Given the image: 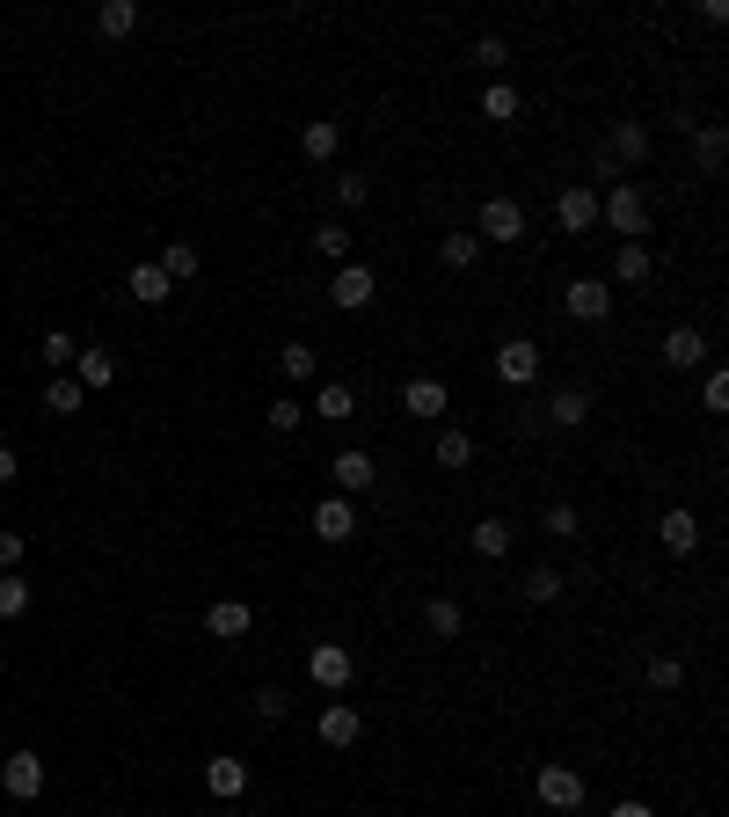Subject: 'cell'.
Instances as JSON below:
<instances>
[{"label": "cell", "instance_id": "6da1fadb", "mask_svg": "<svg viewBox=\"0 0 729 817\" xmlns=\"http://www.w3.org/2000/svg\"><path fill=\"white\" fill-rule=\"evenodd\" d=\"M598 219H606L620 242H643V234H649V197L635 191V183H613V191L598 197Z\"/></svg>", "mask_w": 729, "mask_h": 817}, {"label": "cell", "instance_id": "7a4b0ae2", "mask_svg": "<svg viewBox=\"0 0 729 817\" xmlns=\"http://www.w3.org/2000/svg\"><path fill=\"white\" fill-rule=\"evenodd\" d=\"M307 678L321 686V694H336V701H343V686L358 678V657H350L343 643H314V650H307Z\"/></svg>", "mask_w": 729, "mask_h": 817}, {"label": "cell", "instance_id": "3957f363", "mask_svg": "<svg viewBox=\"0 0 729 817\" xmlns=\"http://www.w3.org/2000/svg\"><path fill=\"white\" fill-rule=\"evenodd\" d=\"M489 372L504 387H533L540 380V344H525V336H511V344H496V358H489Z\"/></svg>", "mask_w": 729, "mask_h": 817}, {"label": "cell", "instance_id": "277c9868", "mask_svg": "<svg viewBox=\"0 0 729 817\" xmlns=\"http://www.w3.org/2000/svg\"><path fill=\"white\" fill-rule=\"evenodd\" d=\"M540 803H547V810H584V774H576V766H562V759H547L540 766Z\"/></svg>", "mask_w": 729, "mask_h": 817}, {"label": "cell", "instance_id": "5b68a950", "mask_svg": "<svg viewBox=\"0 0 729 817\" xmlns=\"http://www.w3.org/2000/svg\"><path fill=\"white\" fill-rule=\"evenodd\" d=\"M0 788L16 803H37L44 796V759H37V752H8V759H0Z\"/></svg>", "mask_w": 729, "mask_h": 817}, {"label": "cell", "instance_id": "8992f818", "mask_svg": "<svg viewBox=\"0 0 729 817\" xmlns=\"http://www.w3.org/2000/svg\"><path fill=\"white\" fill-rule=\"evenodd\" d=\"M314 737H321V745H336V752H350L364 737V715L350 708V701H329V708L314 715Z\"/></svg>", "mask_w": 729, "mask_h": 817}, {"label": "cell", "instance_id": "52a82bcc", "mask_svg": "<svg viewBox=\"0 0 729 817\" xmlns=\"http://www.w3.org/2000/svg\"><path fill=\"white\" fill-rule=\"evenodd\" d=\"M307 525H314V540H329V548H343V540L358 533V504H350V497H321Z\"/></svg>", "mask_w": 729, "mask_h": 817}, {"label": "cell", "instance_id": "ba28073f", "mask_svg": "<svg viewBox=\"0 0 729 817\" xmlns=\"http://www.w3.org/2000/svg\"><path fill=\"white\" fill-rule=\"evenodd\" d=\"M562 307H569V321H606V314H613V285L606 278H569Z\"/></svg>", "mask_w": 729, "mask_h": 817}, {"label": "cell", "instance_id": "9c48e42d", "mask_svg": "<svg viewBox=\"0 0 729 817\" xmlns=\"http://www.w3.org/2000/svg\"><path fill=\"white\" fill-rule=\"evenodd\" d=\"M606 154L620 161V168H643V161L657 154V140H649L643 118H620V124H613V140H606Z\"/></svg>", "mask_w": 729, "mask_h": 817}, {"label": "cell", "instance_id": "30bf717a", "mask_svg": "<svg viewBox=\"0 0 729 817\" xmlns=\"http://www.w3.org/2000/svg\"><path fill=\"white\" fill-rule=\"evenodd\" d=\"M474 242H525V205H511V197H489L482 205V234H474Z\"/></svg>", "mask_w": 729, "mask_h": 817}, {"label": "cell", "instance_id": "8fae6325", "mask_svg": "<svg viewBox=\"0 0 729 817\" xmlns=\"http://www.w3.org/2000/svg\"><path fill=\"white\" fill-rule=\"evenodd\" d=\"M401 409H409V417L417 423H438L452 409V395H445V380H431V372H417V380L401 387Z\"/></svg>", "mask_w": 729, "mask_h": 817}, {"label": "cell", "instance_id": "7c38bea8", "mask_svg": "<svg viewBox=\"0 0 729 817\" xmlns=\"http://www.w3.org/2000/svg\"><path fill=\"white\" fill-rule=\"evenodd\" d=\"M657 358H664L671 372H694V366H708V336L678 321V329H664V350H657Z\"/></svg>", "mask_w": 729, "mask_h": 817}, {"label": "cell", "instance_id": "4fadbf2b", "mask_svg": "<svg viewBox=\"0 0 729 817\" xmlns=\"http://www.w3.org/2000/svg\"><path fill=\"white\" fill-rule=\"evenodd\" d=\"M372 482H380V460H372L364 446L336 452V497H358V489H372Z\"/></svg>", "mask_w": 729, "mask_h": 817}, {"label": "cell", "instance_id": "5bb4252c", "mask_svg": "<svg viewBox=\"0 0 729 817\" xmlns=\"http://www.w3.org/2000/svg\"><path fill=\"white\" fill-rule=\"evenodd\" d=\"M205 627L219 635V643H242L248 627H256V613H248V599H212V606H205Z\"/></svg>", "mask_w": 729, "mask_h": 817}, {"label": "cell", "instance_id": "9a60e30c", "mask_svg": "<svg viewBox=\"0 0 729 817\" xmlns=\"http://www.w3.org/2000/svg\"><path fill=\"white\" fill-rule=\"evenodd\" d=\"M336 307L343 314H358V307H372V293H380V278H372V270H364V263H343V270H336Z\"/></svg>", "mask_w": 729, "mask_h": 817}, {"label": "cell", "instance_id": "2e32d148", "mask_svg": "<svg viewBox=\"0 0 729 817\" xmlns=\"http://www.w3.org/2000/svg\"><path fill=\"white\" fill-rule=\"evenodd\" d=\"M657 540L671 548V555H694V548H700V519H694L686 504H678V511H664V519H657Z\"/></svg>", "mask_w": 729, "mask_h": 817}, {"label": "cell", "instance_id": "e0dca14e", "mask_svg": "<svg viewBox=\"0 0 729 817\" xmlns=\"http://www.w3.org/2000/svg\"><path fill=\"white\" fill-rule=\"evenodd\" d=\"M591 219H598V191H562L555 197V226H562V234H584Z\"/></svg>", "mask_w": 729, "mask_h": 817}, {"label": "cell", "instance_id": "ac0fdd59", "mask_svg": "<svg viewBox=\"0 0 729 817\" xmlns=\"http://www.w3.org/2000/svg\"><path fill=\"white\" fill-rule=\"evenodd\" d=\"M124 293L140 299V307H161V299H168L175 285H168V270H161V263H132V278H124Z\"/></svg>", "mask_w": 729, "mask_h": 817}, {"label": "cell", "instance_id": "d6986e66", "mask_svg": "<svg viewBox=\"0 0 729 817\" xmlns=\"http://www.w3.org/2000/svg\"><path fill=\"white\" fill-rule=\"evenodd\" d=\"M336 146H343V124H336V118H307L299 154H307V161H336Z\"/></svg>", "mask_w": 729, "mask_h": 817}, {"label": "cell", "instance_id": "ffe728a7", "mask_svg": "<svg viewBox=\"0 0 729 817\" xmlns=\"http://www.w3.org/2000/svg\"><path fill=\"white\" fill-rule=\"evenodd\" d=\"M613 278H620V285H649V278H657V256H649V242H620V256H613Z\"/></svg>", "mask_w": 729, "mask_h": 817}, {"label": "cell", "instance_id": "44dd1931", "mask_svg": "<svg viewBox=\"0 0 729 817\" xmlns=\"http://www.w3.org/2000/svg\"><path fill=\"white\" fill-rule=\"evenodd\" d=\"M73 380H81V395H103V387L117 380V358H110V350H81V358H73Z\"/></svg>", "mask_w": 729, "mask_h": 817}, {"label": "cell", "instance_id": "7402d4cb", "mask_svg": "<svg viewBox=\"0 0 729 817\" xmlns=\"http://www.w3.org/2000/svg\"><path fill=\"white\" fill-rule=\"evenodd\" d=\"M307 409H314V417H329V423H350V417H358V395H350L343 380H321V395H314Z\"/></svg>", "mask_w": 729, "mask_h": 817}, {"label": "cell", "instance_id": "603a6c76", "mask_svg": "<svg viewBox=\"0 0 729 817\" xmlns=\"http://www.w3.org/2000/svg\"><path fill=\"white\" fill-rule=\"evenodd\" d=\"M205 788H212L219 803H234V796L248 788V766H242V759H205Z\"/></svg>", "mask_w": 729, "mask_h": 817}, {"label": "cell", "instance_id": "cb8c5ba5", "mask_svg": "<svg viewBox=\"0 0 729 817\" xmlns=\"http://www.w3.org/2000/svg\"><path fill=\"white\" fill-rule=\"evenodd\" d=\"M431 460H438V468H468V460H474V438L460 431V423H445V431L431 438Z\"/></svg>", "mask_w": 729, "mask_h": 817}, {"label": "cell", "instance_id": "d4e9b609", "mask_svg": "<svg viewBox=\"0 0 729 817\" xmlns=\"http://www.w3.org/2000/svg\"><path fill=\"white\" fill-rule=\"evenodd\" d=\"M694 161H700V175H722V161H729V132H722V124H700Z\"/></svg>", "mask_w": 729, "mask_h": 817}, {"label": "cell", "instance_id": "484cf974", "mask_svg": "<svg viewBox=\"0 0 729 817\" xmlns=\"http://www.w3.org/2000/svg\"><path fill=\"white\" fill-rule=\"evenodd\" d=\"M350 242H358V234H350V226H343V219H329V226H314V256H329V263H336V270H343V263H350Z\"/></svg>", "mask_w": 729, "mask_h": 817}, {"label": "cell", "instance_id": "4316f807", "mask_svg": "<svg viewBox=\"0 0 729 817\" xmlns=\"http://www.w3.org/2000/svg\"><path fill=\"white\" fill-rule=\"evenodd\" d=\"M132 30H140V8H132V0H103L95 37H110V44H117V37H132Z\"/></svg>", "mask_w": 729, "mask_h": 817}, {"label": "cell", "instance_id": "83f0119b", "mask_svg": "<svg viewBox=\"0 0 729 817\" xmlns=\"http://www.w3.org/2000/svg\"><path fill=\"white\" fill-rule=\"evenodd\" d=\"M584 417H591V395H584V387H562V395L547 401V423H562V431H576Z\"/></svg>", "mask_w": 729, "mask_h": 817}, {"label": "cell", "instance_id": "f1b7e54d", "mask_svg": "<svg viewBox=\"0 0 729 817\" xmlns=\"http://www.w3.org/2000/svg\"><path fill=\"white\" fill-rule=\"evenodd\" d=\"M562 584H569V576H562L555 562H540V570H525V599H533V606H555V599H562Z\"/></svg>", "mask_w": 729, "mask_h": 817}, {"label": "cell", "instance_id": "f546056e", "mask_svg": "<svg viewBox=\"0 0 729 817\" xmlns=\"http://www.w3.org/2000/svg\"><path fill=\"white\" fill-rule=\"evenodd\" d=\"M438 263H445V270H474V263H482V242H474V234H445V242H438Z\"/></svg>", "mask_w": 729, "mask_h": 817}, {"label": "cell", "instance_id": "4dcf8cb0", "mask_svg": "<svg viewBox=\"0 0 729 817\" xmlns=\"http://www.w3.org/2000/svg\"><path fill=\"white\" fill-rule=\"evenodd\" d=\"M423 627H431V635H460V627H468V613H460V599H431V606H423Z\"/></svg>", "mask_w": 729, "mask_h": 817}, {"label": "cell", "instance_id": "1f68e13d", "mask_svg": "<svg viewBox=\"0 0 729 817\" xmlns=\"http://www.w3.org/2000/svg\"><path fill=\"white\" fill-rule=\"evenodd\" d=\"M474 555H489V562L511 555V525L504 519H474Z\"/></svg>", "mask_w": 729, "mask_h": 817}, {"label": "cell", "instance_id": "d6a6232c", "mask_svg": "<svg viewBox=\"0 0 729 817\" xmlns=\"http://www.w3.org/2000/svg\"><path fill=\"white\" fill-rule=\"evenodd\" d=\"M474 67H482V73H504L511 67V44H504V37H496V30H482V37H474Z\"/></svg>", "mask_w": 729, "mask_h": 817}, {"label": "cell", "instance_id": "836d02e7", "mask_svg": "<svg viewBox=\"0 0 729 817\" xmlns=\"http://www.w3.org/2000/svg\"><path fill=\"white\" fill-rule=\"evenodd\" d=\"M81 380H44V409H52V417H81Z\"/></svg>", "mask_w": 729, "mask_h": 817}, {"label": "cell", "instance_id": "e575fe53", "mask_svg": "<svg viewBox=\"0 0 729 817\" xmlns=\"http://www.w3.org/2000/svg\"><path fill=\"white\" fill-rule=\"evenodd\" d=\"M161 270H168V285L197 278V248H191V242H168V248H161Z\"/></svg>", "mask_w": 729, "mask_h": 817}, {"label": "cell", "instance_id": "d590c367", "mask_svg": "<svg viewBox=\"0 0 729 817\" xmlns=\"http://www.w3.org/2000/svg\"><path fill=\"white\" fill-rule=\"evenodd\" d=\"M278 366H285V380H314V372H321V358H314V344H285Z\"/></svg>", "mask_w": 729, "mask_h": 817}, {"label": "cell", "instance_id": "8d00e7d4", "mask_svg": "<svg viewBox=\"0 0 729 817\" xmlns=\"http://www.w3.org/2000/svg\"><path fill=\"white\" fill-rule=\"evenodd\" d=\"M299 417H307V401H292V395H278V401H270V409H263V423H270V431H299Z\"/></svg>", "mask_w": 729, "mask_h": 817}, {"label": "cell", "instance_id": "74e56055", "mask_svg": "<svg viewBox=\"0 0 729 817\" xmlns=\"http://www.w3.org/2000/svg\"><path fill=\"white\" fill-rule=\"evenodd\" d=\"M30 613V584L22 576H0V621H22Z\"/></svg>", "mask_w": 729, "mask_h": 817}, {"label": "cell", "instance_id": "f35d334b", "mask_svg": "<svg viewBox=\"0 0 729 817\" xmlns=\"http://www.w3.org/2000/svg\"><path fill=\"white\" fill-rule=\"evenodd\" d=\"M482 110H489L496 124H511V118H518V88H511V81H496V88L482 95Z\"/></svg>", "mask_w": 729, "mask_h": 817}, {"label": "cell", "instance_id": "ab89813d", "mask_svg": "<svg viewBox=\"0 0 729 817\" xmlns=\"http://www.w3.org/2000/svg\"><path fill=\"white\" fill-rule=\"evenodd\" d=\"M649 686H657V694H678V686H686V664H678V657H649Z\"/></svg>", "mask_w": 729, "mask_h": 817}, {"label": "cell", "instance_id": "60d3db41", "mask_svg": "<svg viewBox=\"0 0 729 817\" xmlns=\"http://www.w3.org/2000/svg\"><path fill=\"white\" fill-rule=\"evenodd\" d=\"M540 525H547V533H555V540H576V533H584V519H576V504H547V519H540Z\"/></svg>", "mask_w": 729, "mask_h": 817}, {"label": "cell", "instance_id": "b9f144b4", "mask_svg": "<svg viewBox=\"0 0 729 817\" xmlns=\"http://www.w3.org/2000/svg\"><path fill=\"white\" fill-rule=\"evenodd\" d=\"M73 358H81V344H73L66 329H52V336H44V366H73Z\"/></svg>", "mask_w": 729, "mask_h": 817}, {"label": "cell", "instance_id": "7bdbcfd3", "mask_svg": "<svg viewBox=\"0 0 729 817\" xmlns=\"http://www.w3.org/2000/svg\"><path fill=\"white\" fill-rule=\"evenodd\" d=\"M256 723H285V694H278V686H263V694H256Z\"/></svg>", "mask_w": 729, "mask_h": 817}, {"label": "cell", "instance_id": "ee69618b", "mask_svg": "<svg viewBox=\"0 0 729 817\" xmlns=\"http://www.w3.org/2000/svg\"><path fill=\"white\" fill-rule=\"evenodd\" d=\"M700 401H708L715 417H722V409H729V372H708V387H700Z\"/></svg>", "mask_w": 729, "mask_h": 817}, {"label": "cell", "instance_id": "f6af8a7d", "mask_svg": "<svg viewBox=\"0 0 729 817\" xmlns=\"http://www.w3.org/2000/svg\"><path fill=\"white\" fill-rule=\"evenodd\" d=\"M336 197H343V205H364V197H372V183H364V175H336Z\"/></svg>", "mask_w": 729, "mask_h": 817}, {"label": "cell", "instance_id": "bcb514c9", "mask_svg": "<svg viewBox=\"0 0 729 817\" xmlns=\"http://www.w3.org/2000/svg\"><path fill=\"white\" fill-rule=\"evenodd\" d=\"M16 562H22V533H0V576H16Z\"/></svg>", "mask_w": 729, "mask_h": 817}, {"label": "cell", "instance_id": "7dc6e473", "mask_svg": "<svg viewBox=\"0 0 729 817\" xmlns=\"http://www.w3.org/2000/svg\"><path fill=\"white\" fill-rule=\"evenodd\" d=\"M22 474V460H16V446H0V482H16Z\"/></svg>", "mask_w": 729, "mask_h": 817}, {"label": "cell", "instance_id": "c3c4849f", "mask_svg": "<svg viewBox=\"0 0 729 817\" xmlns=\"http://www.w3.org/2000/svg\"><path fill=\"white\" fill-rule=\"evenodd\" d=\"M613 817H657L649 803H613Z\"/></svg>", "mask_w": 729, "mask_h": 817}]
</instances>
